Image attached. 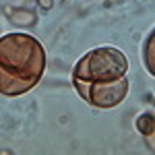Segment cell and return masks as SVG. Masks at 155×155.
Returning a JSON list of instances; mask_svg holds the SVG:
<instances>
[{
	"mask_svg": "<svg viewBox=\"0 0 155 155\" xmlns=\"http://www.w3.org/2000/svg\"><path fill=\"white\" fill-rule=\"evenodd\" d=\"M8 17L17 25H35V12L29 8H17V12H8Z\"/></svg>",
	"mask_w": 155,
	"mask_h": 155,
	"instance_id": "obj_6",
	"label": "cell"
},
{
	"mask_svg": "<svg viewBox=\"0 0 155 155\" xmlns=\"http://www.w3.org/2000/svg\"><path fill=\"white\" fill-rule=\"evenodd\" d=\"M37 2H39V6H41L44 11H50V8H52V4H54L52 0H37Z\"/></svg>",
	"mask_w": 155,
	"mask_h": 155,
	"instance_id": "obj_7",
	"label": "cell"
},
{
	"mask_svg": "<svg viewBox=\"0 0 155 155\" xmlns=\"http://www.w3.org/2000/svg\"><path fill=\"white\" fill-rule=\"evenodd\" d=\"M137 130L147 139V145L153 141V137H155V116L151 112H143V114L137 118Z\"/></svg>",
	"mask_w": 155,
	"mask_h": 155,
	"instance_id": "obj_5",
	"label": "cell"
},
{
	"mask_svg": "<svg viewBox=\"0 0 155 155\" xmlns=\"http://www.w3.org/2000/svg\"><path fill=\"white\" fill-rule=\"evenodd\" d=\"M48 64L41 41L31 33L12 31L0 37V95L17 97L31 91Z\"/></svg>",
	"mask_w": 155,
	"mask_h": 155,
	"instance_id": "obj_1",
	"label": "cell"
},
{
	"mask_svg": "<svg viewBox=\"0 0 155 155\" xmlns=\"http://www.w3.org/2000/svg\"><path fill=\"white\" fill-rule=\"evenodd\" d=\"M143 66L155 79V27L151 29V33L147 35L143 44Z\"/></svg>",
	"mask_w": 155,
	"mask_h": 155,
	"instance_id": "obj_4",
	"label": "cell"
},
{
	"mask_svg": "<svg viewBox=\"0 0 155 155\" xmlns=\"http://www.w3.org/2000/svg\"><path fill=\"white\" fill-rule=\"evenodd\" d=\"M128 74V58L114 46L89 50L72 71V83H110Z\"/></svg>",
	"mask_w": 155,
	"mask_h": 155,
	"instance_id": "obj_2",
	"label": "cell"
},
{
	"mask_svg": "<svg viewBox=\"0 0 155 155\" xmlns=\"http://www.w3.org/2000/svg\"><path fill=\"white\" fill-rule=\"evenodd\" d=\"M72 85L85 104H89L91 107H97V110H110V107L120 106L126 99L128 89H130L128 74L122 79H116V81H110V83H72Z\"/></svg>",
	"mask_w": 155,
	"mask_h": 155,
	"instance_id": "obj_3",
	"label": "cell"
}]
</instances>
